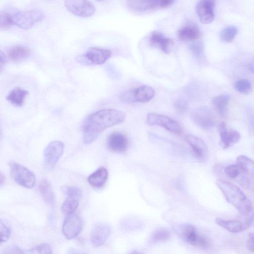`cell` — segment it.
<instances>
[{
	"mask_svg": "<svg viewBox=\"0 0 254 254\" xmlns=\"http://www.w3.org/2000/svg\"><path fill=\"white\" fill-rule=\"evenodd\" d=\"M125 117L124 112L113 109H102L91 114L83 125L84 143L87 144L94 141L101 132L122 123Z\"/></svg>",
	"mask_w": 254,
	"mask_h": 254,
	"instance_id": "1",
	"label": "cell"
},
{
	"mask_svg": "<svg viewBox=\"0 0 254 254\" xmlns=\"http://www.w3.org/2000/svg\"><path fill=\"white\" fill-rule=\"evenodd\" d=\"M216 185L227 201L239 212L244 215L252 213L253 209L252 202L238 187L222 180H217Z\"/></svg>",
	"mask_w": 254,
	"mask_h": 254,
	"instance_id": "2",
	"label": "cell"
},
{
	"mask_svg": "<svg viewBox=\"0 0 254 254\" xmlns=\"http://www.w3.org/2000/svg\"><path fill=\"white\" fill-rule=\"evenodd\" d=\"M111 56L112 52L109 49L91 47L82 54L77 56L75 60L84 65H100L106 63Z\"/></svg>",
	"mask_w": 254,
	"mask_h": 254,
	"instance_id": "3",
	"label": "cell"
},
{
	"mask_svg": "<svg viewBox=\"0 0 254 254\" xmlns=\"http://www.w3.org/2000/svg\"><path fill=\"white\" fill-rule=\"evenodd\" d=\"M154 95L155 91L151 87L143 85L123 92L120 99L125 103H145L151 100Z\"/></svg>",
	"mask_w": 254,
	"mask_h": 254,
	"instance_id": "4",
	"label": "cell"
},
{
	"mask_svg": "<svg viewBox=\"0 0 254 254\" xmlns=\"http://www.w3.org/2000/svg\"><path fill=\"white\" fill-rule=\"evenodd\" d=\"M8 165L13 179L19 185L27 189H31L35 186L36 179L32 171L13 161H9Z\"/></svg>",
	"mask_w": 254,
	"mask_h": 254,
	"instance_id": "5",
	"label": "cell"
},
{
	"mask_svg": "<svg viewBox=\"0 0 254 254\" xmlns=\"http://www.w3.org/2000/svg\"><path fill=\"white\" fill-rule=\"evenodd\" d=\"M182 238L187 243L198 248L206 249L209 244L207 239L200 235L196 227L190 224H184L179 228Z\"/></svg>",
	"mask_w": 254,
	"mask_h": 254,
	"instance_id": "6",
	"label": "cell"
},
{
	"mask_svg": "<svg viewBox=\"0 0 254 254\" xmlns=\"http://www.w3.org/2000/svg\"><path fill=\"white\" fill-rule=\"evenodd\" d=\"M64 143L60 140L52 141L46 146L44 151V164L47 170L54 169L64 153Z\"/></svg>",
	"mask_w": 254,
	"mask_h": 254,
	"instance_id": "7",
	"label": "cell"
},
{
	"mask_svg": "<svg viewBox=\"0 0 254 254\" xmlns=\"http://www.w3.org/2000/svg\"><path fill=\"white\" fill-rule=\"evenodd\" d=\"M174 2L172 0H128L127 5L130 11L140 13L167 7Z\"/></svg>",
	"mask_w": 254,
	"mask_h": 254,
	"instance_id": "8",
	"label": "cell"
},
{
	"mask_svg": "<svg viewBox=\"0 0 254 254\" xmlns=\"http://www.w3.org/2000/svg\"><path fill=\"white\" fill-rule=\"evenodd\" d=\"M146 122L151 126H159L177 134L182 133V129L180 124L169 117L156 113L148 114L146 117Z\"/></svg>",
	"mask_w": 254,
	"mask_h": 254,
	"instance_id": "9",
	"label": "cell"
},
{
	"mask_svg": "<svg viewBox=\"0 0 254 254\" xmlns=\"http://www.w3.org/2000/svg\"><path fill=\"white\" fill-rule=\"evenodd\" d=\"M191 117L194 123L204 129H210L215 125L214 115L207 106L197 107L191 112Z\"/></svg>",
	"mask_w": 254,
	"mask_h": 254,
	"instance_id": "10",
	"label": "cell"
},
{
	"mask_svg": "<svg viewBox=\"0 0 254 254\" xmlns=\"http://www.w3.org/2000/svg\"><path fill=\"white\" fill-rule=\"evenodd\" d=\"M66 8L72 14L80 17H88L95 11L94 4L88 0H67L64 1Z\"/></svg>",
	"mask_w": 254,
	"mask_h": 254,
	"instance_id": "11",
	"label": "cell"
},
{
	"mask_svg": "<svg viewBox=\"0 0 254 254\" xmlns=\"http://www.w3.org/2000/svg\"><path fill=\"white\" fill-rule=\"evenodd\" d=\"M82 226V219L78 215H67L62 225V233L66 239H72L81 232Z\"/></svg>",
	"mask_w": 254,
	"mask_h": 254,
	"instance_id": "12",
	"label": "cell"
},
{
	"mask_svg": "<svg viewBox=\"0 0 254 254\" xmlns=\"http://www.w3.org/2000/svg\"><path fill=\"white\" fill-rule=\"evenodd\" d=\"M43 16L42 13L36 10L20 12L13 17V23L22 28L28 29L41 20Z\"/></svg>",
	"mask_w": 254,
	"mask_h": 254,
	"instance_id": "13",
	"label": "cell"
},
{
	"mask_svg": "<svg viewBox=\"0 0 254 254\" xmlns=\"http://www.w3.org/2000/svg\"><path fill=\"white\" fill-rule=\"evenodd\" d=\"M215 1L211 0L198 1L196 5V11L200 22L207 24L214 19Z\"/></svg>",
	"mask_w": 254,
	"mask_h": 254,
	"instance_id": "14",
	"label": "cell"
},
{
	"mask_svg": "<svg viewBox=\"0 0 254 254\" xmlns=\"http://www.w3.org/2000/svg\"><path fill=\"white\" fill-rule=\"evenodd\" d=\"M111 227L107 223L99 222L93 227L91 234V242L93 246L99 247L103 245L111 234Z\"/></svg>",
	"mask_w": 254,
	"mask_h": 254,
	"instance_id": "15",
	"label": "cell"
},
{
	"mask_svg": "<svg viewBox=\"0 0 254 254\" xmlns=\"http://www.w3.org/2000/svg\"><path fill=\"white\" fill-rule=\"evenodd\" d=\"M218 128L220 138V145L224 149H227L234 145L240 139V133L236 130L228 128L225 122H221L218 125Z\"/></svg>",
	"mask_w": 254,
	"mask_h": 254,
	"instance_id": "16",
	"label": "cell"
},
{
	"mask_svg": "<svg viewBox=\"0 0 254 254\" xmlns=\"http://www.w3.org/2000/svg\"><path fill=\"white\" fill-rule=\"evenodd\" d=\"M216 223L220 227L233 233H238L247 229L252 223V218H246L244 221L224 220L220 218L215 219Z\"/></svg>",
	"mask_w": 254,
	"mask_h": 254,
	"instance_id": "17",
	"label": "cell"
},
{
	"mask_svg": "<svg viewBox=\"0 0 254 254\" xmlns=\"http://www.w3.org/2000/svg\"><path fill=\"white\" fill-rule=\"evenodd\" d=\"M108 149L115 153H124L128 147V140L126 135L119 132L111 133L107 139Z\"/></svg>",
	"mask_w": 254,
	"mask_h": 254,
	"instance_id": "18",
	"label": "cell"
},
{
	"mask_svg": "<svg viewBox=\"0 0 254 254\" xmlns=\"http://www.w3.org/2000/svg\"><path fill=\"white\" fill-rule=\"evenodd\" d=\"M186 139L198 159L205 161L208 158V149L205 142L199 137L192 134L186 136Z\"/></svg>",
	"mask_w": 254,
	"mask_h": 254,
	"instance_id": "19",
	"label": "cell"
},
{
	"mask_svg": "<svg viewBox=\"0 0 254 254\" xmlns=\"http://www.w3.org/2000/svg\"><path fill=\"white\" fill-rule=\"evenodd\" d=\"M149 42L153 47L159 48L163 53L168 54L170 52L172 45V40L165 37L160 32L154 31L149 36Z\"/></svg>",
	"mask_w": 254,
	"mask_h": 254,
	"instance_id": "20",
	"label": "cell"
},
{
	"mask_svg": "<svg viewBox=\"0 0 254 254\" xmlns=\"http://www.w3.org/2000/svg\"><path fill=\"white\" fill-rule=\"evenodd\" d=\"M108 177V172L105 167H100L91 174L87 178L89 185L94 188H102L106 183Z\"/></svg>",
	"mask_w": 254,
	"mask_h": 254,
	"instance_id": "21",
	"label": "cell"
},
{
	"mask_svg": "<svg viewBox=\"0 0 254 254\" xmlns=\"http://www.w3.org/2000/svg\"><path fill=\"white\" fill-rule=\"evenodd\" d=\"M200 32L198 27L193 24H187L178 31V37L184 41H194L199 38Z\"/></svg>",
	"mask_w": 254,
	"mask_h": 254,
	"instance_id": "22",
	"label": "cell"
},
{
	"mask_svg": "<svg viewBox=\"0 0 254 254\" xmlns=\"http://www.w3.org/2000/svg\"><path fill=\"white\" fill-rule=\"evenodd\" d=\"M230 96L228 94H221L214 96L212 99V104L215 111L221 117H225Z\"/></svg>",
	"mask_w": 254,
	"mask_h": 254,
	"instance_id": "23",
	"label": "cell"
},
{
	"mask_svg": "<svg viewBox=\"0 0 254 254\" xmlns=\"http://www.w3.org/2000/svg\"><path fill=\"white\" fill-rule=\"evenodd\" d=\"M40 193L48 204L54 206L55 201V196L50 183L46 179L42 180L39 185Z\"/></svg>",
	"mask_w": 254,
	"mask_h": 254,
	"instance_id": "24",
	"label": "cell"
},
{
	"mask_svg": "<svg viewBox=\"0 0 254 254\" xmlns=\"http://www.w3.org/2000/svg\"><path fill=\"white\" fill-rule=\"evenodd\" d=\"M28 92L22 88L16 87L12 89L6 96V99L13 105L20 107L24 102V99Z\"/></svg>",
	"mask_w": 254,
	"mask_h": 254,
	"instance_id": "25",
	"label": "cell"
},
{
	"mask_svg": "<svg viewBox=\"0 0 254 254\" xmlns=\"http://www.w3.org/2000/svg\"><path fill=\"white\" fill-rule=\"evenodd\" d=\"M236 163L243 173L253 177L254 162L251 159L244 155H240L237 158Z\"/></svg>",
	"mask_w": 254,
	"mask_h": 254,
	"instance_id": "26",
	"label": "cell"
},
{
	"mask_svg": "<svg viewBox=\"0 0 254 254\" xmlns=\"http://www.w3.org/2000/svg\"><path fill=\"white\" fill-rule=\"evenodd\" d=\"M8 55L12 61L17 62L27 58L30 55V51L26 47L17 46L11 48Z\"/></svg>",
	"mask_w": 254,
	"mask_h": 254,
	"instance_id": "27",
	"label": "cell"
},
{
	"mask_svg": "<svg viewBox=\"0 0 254 254\" xmlns=\"http://www.w3.org/2000/svg\"><path fill=\"white\" fill-rule=\"evenodd\" d=\"M237 33L238 29L236 26H228L221 30L220 33V38L224 42L230 43L234 39Z\"/></svg>",
	"mask_w": 254,
	"mask_h": 254,
	"instance_id": "28",
	"label": "cell"
},
{
	"mask_svg": "<svg viewBox=\"0 0 254 254\" xmlns=\"http://www.w3.org/2000/svg\"><path fill=\"white\" fill-rule=\"evenodd\" d=\"M78 206V199L67 197L63 203L61 210L63 213L69 215L74 213Z\"/></svg>",
	"mask_w": 254,
	"mask_h": 254,
	"instance_id": "29",
	"label": "cell"
},
{
	"mask_svg": "<svg viewBox=\"0 0 254 254\" xmlns=\"http://www.w3.org/2000/svg\"><path fill=\"white\" fill-rule=\"evenodd\" d=\"M170 232L164 228H159L156 230L152 234L150 241L151 243L156 244L164 242L167 241L170 237Z\"/></svg>",
	"mask_w": 254,
	"mask_h": 254,
	"instance_id": "30",
	"label": "cell"
},
{
	"mask_svg": "<svg viewBox=\"0 0 254 254\" xmlns=\"http://www.w3.org/2000/svg\"><path fill=\"white\" fill-rule=\"evenodd\" d=\"M61 190L68 197L79 199L81 196V190L76 187L64 185L61 187Z\"/></svg>",
	"mask_w": 254,
	"mask_h": 254,
	"instance_id": "31",
	"label": "cell"
},
{
	"mask_svg": "<svg viewBox=\"0 0 254 254\" xmlns=\"http://www.w3.org/2000/svg\"><path fill=\"white\" fill-rule=\"evenodd\" d=\"M235 88L238 92L241 94H248L252 90V85L248 80L241 79L235 82Z\"/></svg>",
	"mask_w": 254,
	"mask_h": 254,
	"instance_id": "32",
	"label": "cell"
},
{
	"mask_svg": "<svg viewBox=\"0 0 254 254\" xmlns=\"http://www.w3.org/2000/svg\"><path fill=\"white\" fill-rule=\"evenodd\" d=\"M26 254H53V252L50 246L44 243L31 248Z\"/></svg>",
	"mask_w": 254,
	"mask_h": 254,
	"instance_id": "33",
	"label": "cell"
},
{
	"mask_svg": "<svg viewBox=\"0 0 254 254\" xmlns=\"http://www.w3.org/2000/svg\"><path fill=\"white\" fill-rule=\"evenodd\" d=\"M227 176L231 179H236L242 171L237 164H232L226 167L224 170Z\"/></svg>",
	"mask_w": 254,
	"mask_h": 254,
	"instance_id": "34",
	"label": "cell"
},
{
	"mask_svg": "<svg viewBox=\"0 0 254 254\" xmlns=\"http://www.w3.org/2000/svg\"><path fill=\"white\" fill-rule=\"evenodd\" d=\"M10 233L9 228L0 219V245L9 239Z\"/></svg>",
	"mask_w": 254,
	"mask_h": 254,
	"instance_id": "35",
	"label": "cell"
},
{
	"mask_svg": "<svg viewBox=\"0 0 254 254\" xmlns=\"http://www.w3.org/2000/svg\"><path fill=\"white\" fill-rule=\"evenodd\" d=\"M13 24V17L6 12H0V27L5 28Z\"/></svg>",
	"mask_w": 254,
	"mask_h": 254,
	"instance_id": "36",
	"label": "cell"
},
{
	"mask_svg": "<svg viewBox=\"0 0 254 254\" xmlns=\"http://www.w3.org/2000/svg\"><path fill=\"white\" fill-rule=\"evenodd\" d=\"M190 49L191 53L197 58H200L202 56L203 48L201 43H193L190 45Z\"/></svg>",
	"mask_w": 254,
	"mask_h": 254,
	"instance_id": "37",
	"label": "cell"
},
{
	"mask_svg": "<svg viewBox=\"0 0 254 254\" xmlns=\"http://www.w3.org/2000/svg\"><path fill=\"white\" fill-rule=\"evenodd\" d=\"M1 254H24V253L18 247L11 246L4 249Z\"/></svg>",
	"mask_w": 254,
	"mask_h": 254,
	"instance_id": "38",
	"label": "cell"
},
{
	"mask_svg": "<svg viewBox=\"0 0 254 254\" xmlns=\"http://www.w3.org/2000/svg\"><path fill=\"white\" fill-rule=\"evenodd\" d=\"M246 246L248 250L251 252H254V234L252 233L249 234L247 240Z\"/></svg>",
	"mask_w": 254,
	"mask_h": 254,
	"instance_id": "39",
	"label": "cell"
},
{
	"mask_svg": "<svg viewBox=\"0 0 254 254\" xmlns=\"http://www.w3.org/2000/svg\"><path fill=\"white\" fill-rule=\"evenodd\" d=\"M176 108L180 112H185L187 109V103L183 100H178L175 103Z\"/></svg>",
	"mask_w": 254,
	"mask_h": 254,
	"instance_id": "40",
	"label": "cell"
},
{
	"mask_svg": "<svg viewBox=\"0 0 254 254\" xmlns=\"http://www.w3.org/2000/svg\"><path fill=\"white\" fill-rule=\"evenodd\" d=\"M6 62V58L4 54L0 50V72L2 70Z\"/></svg>",
	"mask_w": 254,
	"mask_h": 254,
	"instance_id": "41",
	"label": "cell"
},
{
	"mask_svg": "<svg viewBox=\"0 0 254 254\" xmlns=\"http://www.w3.org/2000/svg\"><path fill=\"white\" fill-rule=\"evenodd\" d=\"M68 254H86L85 253L81 252L79 250H76L73 248H70L68 251Z\"/></svg>",
	"mask_w": 254,
	"mask_h": 254,
	"instance_id": "42",
	"label": "cell"
},
{
	"mask_svg": "<svg viewBox=\"0 0 254 254\" xmlns=\"http://www.w3.org/2000/svg\"><path fill=\"white\" fill-rule=\"evenodd\" d=\"M5 176L1 172H0V185H2L5 181Z\"/></svg>",
	"mask_w": 254,
	"mask_h": 254,
	"instance_id": "43",
	"label": "cell"
},
{
	"mask_svg": "<svg viewBox=\"0 0 254 254\" xmlns=\"http://www.w3.org/2000/svg\"><path fill=\"white\" fill-rule=\"evenodd\" d=\"M250 70L252 71V72H253V63L250 64Z\"/></svg>",
	"mask_w": 254,
	"mask_h": 254,
	"instance_id": "44",
	"label": "cell"
},
{
	"mask_svg": "<svg viewBox=\"0 0 254 254\" xmlns=\"http://www.w3.org/2000/svg\"><path fill=\"white\" fill-rule=\"evenodd\" d=\"M129 254H140L138 251H134L131 252V253H130Z\"/></svg>",
	"mask_w": 254,
	"mask_h": 254,
	"instance_id": "45",
	"label": "cell"
}]
</instances>
